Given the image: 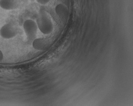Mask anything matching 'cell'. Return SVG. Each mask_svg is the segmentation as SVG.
Here are the masks:
<instances>
[{"instance_id": "3957f363", "label": "cell", "mask_w": 133, "mask_h": 106, "mask_svg": "<svg viewBox=\"0 0 133 106\" xmlns=\"http://www.w3.org/2000/svg\"><path fill=\"white\" fill-rule=\"evenodd\" d=\"M18 31L13 24L7 23L4 24L0 29V35L5 39H10L17 35Z\"/></svg>"}, {"instance_id": "5b68a950", "label": "cell", "mask_w": 133, "mask_h": 106, "mask_svg": "<svg viewBox=\"0 0 133 106\" xmlns=\"http://www.w3.org/2000/svg\"><path fill=\"white\" fill-rule=\"evenodd\" d=\"M32 45L35 49L38 51H43L47 47V43L43 39L36 38L32 42Z\"/></svg>"}, {"instance_id": "8992f818", "label": "cell", "mask_w": 133, "mask_h": 106, "mask_svg": "<svg viewBox=\"0 0 133 106\" xmlns=\"http://www.w3.org/2000/svg\"><path fill=\"white\" fill-rule=\"evenodd\" d=\"M57 14L60 17L64 18L66 17L68 15V12L66 10H65V9L62 7H59L57 9Z\"/></svg>"}, {"instance_id": "7a4b0ae2", "label": "cell", "mask_w": 133, "mask_h": 106, "mask_svg": "<svg viewBox=\"0 0 133 106\" xmlns=\"http://www.w3.org/2000/svg\"><path fill=\"white\" fill-rule=\"evenodd\" d=\"M23 28L28 39L33 41L36 39L38 30L36 22L31 19H28L24 22Z\"/></svg>"}, {"instance_id": "6da1fadb", "label": "cell", "mask_w": 133, "mask_h": 106, "mask_svg": "<svg viewBox=\"0 0 133 106\" xmlns=\"http://www.w3.org/2000/svg\"><path fill=\"white\" fill-rule=\"evenodd\" d=\"M36 22L38 29L43 34H50L53 31V23L51 17L46 11H41L39 12Z\"/></svg>"}, {"instance_id": "277c9868", "label": "cell", "mask_w": 133, "mask_h": 106, "mask_svg": "<svg viewBox=\"0 0 133 106\" xmlns=\"http://www.w3.org/2000/svg\"><path fill=\"white\" fill-rule=\"evenodd\" d=\"M17 0H0V7L3 10H13L17 6Z\"/></svg>"}, {"instance_id": "52a82bcc", "label": "cell", "mask_w": 133, "mask_h": 106, "mask_svg": "<svg viewBox=\"0 0 133 106\" xmlns=\"http://www.w3.org/2000/svg\"><path fill=\"white\" fill-rule=\"evenodd\" d=\"M36 1L40 4L45 5L49 3L50 0H36Z\"/></svg>"}]
</instances>
